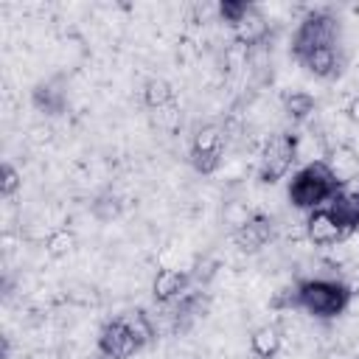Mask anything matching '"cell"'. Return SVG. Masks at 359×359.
Here are the masks:
<instances>
[{"label": "cell", "instance_id": "1", "mask_svg": "<svg viewBox=\"0 0 359 359\" xmlns=\"http://www.w3.org/2000/svg\"><path fill=\"white\" fill-rule=\"evenodd\" d=\"M345 188L342 177L331 168L328 160H311L297 168L286 185V196L297 210H317L325 208L339 191Z\"/></svg>", "mask_w": 359, "mask_h": 359}, {"label": "cell", "instance_id": "2", "mask_svg": "<svg viewBox=\"0 0 359 359\" xmlns=\"http://www.w3.org/2000/svg\"><path fill=\"white\" fill-rule=\"evenodd\" d=\"M294 286H297V309L317 320H334L345 314L353 294L351 286H345L337 278H309Z\"/></svg>", "mask_w": 359, "mask_h": 359}, {"label": "cell", "instance_id": "3", "mask_svg": "<svg viewBox=\"0 0 359 359\" xmlns=\"http://www.w3.org/2000/svg\"><path fill=\"white\" fill-rule=\"evenodd\" d=\"M297 149H300V137L294 132H275V135H269V140L261 149L258 168H255L258 182L261 185L280 182L292 171V165L297 160Z\"/></svg>", "mask_w": 359, "mask_h": 359}, {"label": "cell", "instance_id": "4", "mask_svg": "<svg viewBox=\"0 0 359 359\" xmlns=\"http://www.w3.org/2000/svg\"><path fill=\"white\" fill-rule=\"evenodd\" d=\"M224 146H227L224 129H222L219 123H202V126H196V132H194V137H191L188 163L194 165L196 174L210 177V174H216L219 165H222Z\"/></svg>", "mask_w": 359, "mask_h": 359}, {"label": "cell", "instance_id": "5", "mask_svg": "<svg viewBox=\"0 0 359 359\" xmlns=\"http://www.w3.org/2000/svg\"><path fill=\"white\" fill-rule=\"evenodd\" d=\"M143 339L132 331L126 314H118L112 320H107L95 337V351L101 359H129L137 351H143Z\"/></svg>", "mask_w": 359, "mask_h": 359}, {"label": "cell", "instance_id": "6", "mask_svg": "<svg viewBox=\"0 0 359 359\" xmlns=\"http://www.w3.org/2000/svg\"><path fill=\"white\" fill-rule=\"evenodd\" d=\"M325 45H337V20L328 11L306 14L303 22L297 25L294 36H292V56L303 59L306 53L325 48Z\"/></svg>", "mask_w": 359, "mask_h": 359}, {"label": "cell", "instance_id": "7", "mask_svg": "<svg viewBox=\"0 0 359 359\" xmlns=\"http://www.w3.org/2000/svg\"><path fill=\"white\" fill-rule=\"evenodd\" d=\"M306 238L314 244V247H331V244H339L345 241V230L339 227V222L334 219V213L325 208H317V210H309L306 213Z\"/></svg>", "mask_w": 359, "mask_h": 359}, {"label": "cell", "instance_id": "8", "mask_svg": "<svg viewBox=\"0 0 359 359\" xmlns=\"http://www.w3.org/2000/svg\"><path fill=\"white\" fill-rule=\"evenodd\" d=\"M272 238V219L264 213H250V219L233 230V244L241 252H258Z\"/></svg>", "mask_w": 359, "mask_h": 359}, {"label": "cell", "instance_id": "9", "mask_svg": "<svg viewBox=\"0 0 359 359\" xmlns=\"http://www.w3.org/2000/svg\"><path fill=\"white\" fill-rule=\"evenodd\" d=\"M191 286V275L185 269H177V266H163L157 269L154 280H151V297L163 306L168 303H177Z\"/></svg>", "mask_w": 359, "mask_h": 359}, {"label": "cell", "instance_id": "10", "mask_svg": "<svg viewBox=\"0 0 359 359\" xmlns=\"http://www.w3.org/2000/svg\"><path fill=\"white\" fill-rule=\"evenodd\" d=\"M230 31H233L236 45H241V48H258V45H264L266 36H269V22H266V17L261 14V8L252 3L250 11H247Z\"/></svg>", "mask_w": 359, "mask_h": 359}, {"label": "cell", "instance_id": "11", "mask_svg": "<svg viewBox=\"0 0 359 359\" xmlns=\"http://www.w3.org/2000/svg\"><path fill=\"white\" fill-rule=\"evenodd\" d=\"M328 210L334 213V219L339 222V227L345 230V236H353L359 230V188H342L331 202Z\"/></svg>", "mask_w": 359, "mask_h": 359}, {"label": "cell", "instance_id": "12", "mask_svg": "<svg viewBox=\"0 0 359 359\" xmlns=\"http://www.w3.org/2000/svg\"><path fill=\"white\" fill-rule=\"evenodd\" d=\"M311 76H317V79H334V76H339V70H342V59H339V53H337V45H325V48H317V50H311V53H306L303 59H297Z\"/></svg>", "mask_w": 359, "mask_h": 359}, {"label": "cell", "instance_id": "13", "mask_svg": "<svg viewBox=\"0 0 359 359\" xmlns=\"http://www.w3.org/2000/svg\"><path fill=\"white\" fill-rule=\"evenodd\" d=\"M283 348V331L275 323H264L250 334V351L255 359H275Z\"/></svg>", "mask_w": 359, "mask_h": 359}, {"label": "cell", "instance_id": "14", "mask_svg": "<svg viewBox=\"0 0 359 359\" xmlns=\"http://www.w3.org/2000/svg\"><path fill=\"white\" fill-rule=\"evenodd\" d=\"M31 104L42 112V115H62L67 107V95L65 90H59L53 81H39L31 90Z\"/></svg>", "mask_w": 359, "mask_h": 359}, {"label": "cell", "instance_id": "15", "mask_svg": "<svg viewBox=\"0 0 359 359\" xmlns=\"http://www.w3.org/2000/svg\"><path fill=\"white\" fill-rule=\"evenodd\" d=\"M314 109H317V98L311 93H306V90H294V93L283 95V112L294 123H303L306 118H311Z\"/></svg>", "mask_w": 359, "mask_h": 359}, {"label": "cell", "instance_id": "16", "mask_svg": "<svg viewBox=\"0 0 359 359\" xmlns=\"http://www.w3.org/2000/svg\"><path fill=\"white\" fill-rule=\"evenodd\" d=\"M171 101H174V87H171L168 79L154 76V79H149L143 84V104L149 109H165Z\"/></svg>", "mask_w": 359, "mask_h": 359}, {"label": "cell", "instance_id": "17", "mask_svg": "<svg viewBox=\"0 0 359 359\" xmlns=\"http://www.w3.org/2000/svg\"><path fill=\"white\" fill-rule=\"evenodd\" d=\"M76 247V233L70 227H56L45 236V252L50 258H62Z\"/></svg>", "mask_w": 359, "mask_h": 359}, {"label": "cell", "instance_id": "18", "mask_svg": "<svg viewBox=\"0 0 359 359\" xmlns=\"http://www.w3.org/2000/svg\"><path fill=\"white\" fill-rule=\"evenodd\" d=\"M121 210H123V205H121V199L115 194H104V196H98L93 202V216L98 222H112V219L121 216Z\"/></svg>", "mask_w": 359, "mask_h": 359}, {"label": "cell", "instance_id": "19", "mask_svg": "<svg viewBox=\"0 0 359 359\" xmlns=\"http://www.w3.org/2000/svg\"><path fill=\"white\" fill-rule=\"evenodd\" d=\"M250 6L252 3H247V0H222L219 6H216V11H219V17H222V22H227L230 28L250 11Z\"/></svg>", "mask_w": 359, "mask_h": 359}, {"label": "cell", "instance_id": "20", "mask_svg": "<svg viewBox=\"0 0 359 359\" xmlns=\"http://www.w3.org/2000/svg\"><path fill=\"white\" fill-rule=\"evenodd\" d=\"M20 188H22V174L17 171V165L3 163V174H0V196H3V199H11Z\"/></svg>", "mask_w": 359, "mask_h": 359}, {"label": "cell", "instance_id": "21", "mask_svg": "<svg viewBox=\"0 0 359 359\" xmlns=\"http://www.w3.org/2000/svg\"><path fill=\"white\" fill-rule=\"evenodd\" d=\"M269 306L278 309V311H294V309H297V286H286V289H280V292L269 300Z\"/></svg>", "mask_w": 359, "mask_h": 359}, {"label": "cell", "instance_id": "22", "mask_svg": "<svg viewBox=\"0 0 359 359\" xmlns=\"http://www.w3.org/2000/svg\"><path fill=\"white\" fill-rule=\"evenodd\" d=\"M345 112H348V118H351L353 123H359V95H353V98L348 101V107H345Z\"/></svg>", "mask_w": 359, "mask_h": 359}]
</instances>
